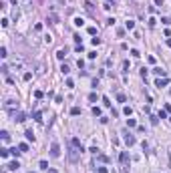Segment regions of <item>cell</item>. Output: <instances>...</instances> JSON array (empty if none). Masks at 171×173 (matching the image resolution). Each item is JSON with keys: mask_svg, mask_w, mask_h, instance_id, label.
<instances>
[{"mask_svg": "<svg viewBox=\"0 0 171 173\" xmlns=\"http://www.w3.org/2000/svg\"><path fill=\"white\" fill-rule=\"evenodd\" d=\"M167 117V111H159V119H165Z\"/></svg>", "mask_w": 171, "mask_h": 173, "instance_id": "obj_33", "label": "cell"}, {"mask_svg": "<svg viewBox=\"0 0 171 173\" xmlns=\"http://www.w3.org/2000/svg\"><path fill=\"white\" fill-rule=\"evenodd\" d=\"M64 57H66V48H60V50L57 53V58H60V60H62Z\"/></svg>", "mask_w": 171, "mask_h": 173, "instance_id": "obj_9", "label": "cell"}, {"mask_svg": "<svg viewBox=\"0 0 171 173\" xmlns=\"http://www.w3.org/2000/svg\"><path fill=\"white\" fill-rule=\"evenodd\" d=\"M165 85H169L167 77H163V79H157V81H155V86H157V89H161V86H165Z\"/></svg>", "mask_w": 171, "mask_h": 173, "instance_id": "obj_4", "label": "cell"}, {"mask_svg": "<svg viewBox=\"0 0 171 173\" xmlns=\"http://www.w3.org/2000/svg\"><path fill=\"white\" fill-rule=\"evenodd\" d=\"M153 75H157V77H165V68H161V66H155V68H153Z\"/></svg>", "mask_w": 171, "mask_h": 173, "instance_id": "obj_5", "label": "cell"}, {"mask_svg": "<svg viewBox=\"0 0 171 173\" xmlns=\"http://www.w3.org/2000/svg\"><path fill=\"white\" fill-rule=\"evenodd\" d=\"M125 26H127V30H133V28H135V22H133V20H127Z\"/></svg>", "mask_w": 171, "mask_h": 173, "instance_id": "obj_12", "label": "cell"}, {"mask_svg": "<svg viewBox=\"0 0 171 173\" xmlns=\"http://www.w3.org/2000/svg\"><path fill=\"white\" fill-rule=\"evenodd\" d=\"M57 16H55V14H50V16H48V22H50V24H57Z\"/></svg>", "mask_w": 171, "mask_h": 173, "instance_id": "obj_17", "label": "cell"}, {"mask_svg": "<svg viewBox=\"0 0 171 173\" xmlns=\"http://www.w3.org/2000/svg\"><path fill=\"white\" fill-rule=\"evenodd\" d=\"M89 34H97V28L95 26H89Z\"/></svg>", "mask_w": 171, "mask_h": 173, "instance_id": "obj_32", "label": "cell"}, {"mask_svg": "<svg viewBox=\"0 0 171 173\" xmlns=\"http://www.w3.org/2000/svg\"><path fill=\"white\" fill-rule=\"evenodd\" d=\"M119 159H121V163H127V161H129V153H127V151H123Z\"/></svg>", "mask_w": 171, "mask_h": 173, "instance_id": "obj_8", "label": "cell"}, {"mask_svg": "<svg viewBox=\"0 0 171 173\" xmlns=\"http://www.w3.org/2000/svg\"><path fill=\"white\" fill-rule=\"evenodd\" d=\"M103 103H105V107H111V101H109V97H103Z\"/></svg>", "mask_w": 171, "mask_h": 173, "instance_id": "obj_28", "label": "cell"}, {"mask_svg": "<svg viewBox=\"0 0 171 173\" xmlns=\"http://www.w3.org/2000/svg\"><path fill=\"white\" fill-rule=\"evenodd\" d=\"M169 159H171V149H169Z\"/></svg>", "mask_w": 171, "mask_h": 173, "instance_id": "obj_39", "label": "cell"}, {"mask_svg": "<svg viewBox=\"0 0 171 173\" xmlns=\"http://www.w3.org/2000/svg\"><path fill=\"white\" fill-rule=\"evenodd\" d=\"M89 101H91V103H95V101H97V95H95V93H91V95H89Z\"/></svg>", "mask_w": 171, "mask_h": 173, "instance_id": "obj_27", "label": "cell"}, {"mask_svg": "<svg viewBox=\"0 0 171 173\" xmlns=\"http://www.w3.org/2000/svg\"><path fill=\"white\" fill-rule=\"evenodd\" d=\"M85 149H81V147H77V145L71 143V147H69V159L73 161V163H77L79 159H81V153H83Z\"/></svg>", "mask_w": 171, "mask_h": 173, "instance_id": "obj_1", "label": "cell"}, {"mask_svg": "<svg viewBox=\"0 0 171 173\" xmlns=\"http://www.w3.org/2000/svg\"><path fill=\"white\" fill-rule=\"evenodd\" d=\"M60 71H62V75H69V66H66V64H62V66H60Z\"/></svg>", "mask_w": 171, "mask_h": 173, "instance_id": "obj_26", "label": "cell"}, {"mask_svg": "<svg viewBox=\"0 0 171 173\" xmlns=\"http://www.w3.org/2000/svg\"><path fill=\"white\" fill-rule=\"evenodd\" d=\"M58 155H60V147H58V143H53V145H50V157L57 159Z\"/></svg>", "mask_w": 171, "mask_h": 173, "instance_id": "obj_3", "label": "cell"}, {"mask_svg": "<svg viewBox=\"0 0 171 173\" xmlns=\"http://www.w3.org/2000/svg\"><path fill=\"white\" fill-rule=\"evenodd\" d=\"M117 101H119V103H125L127 99H125V95H123V93H119V95H117Z\"/></svg>", "mask_w": 171, "mask_h": 173, "instance_id": "obj_15", "label": "cell"}, {"mask_svg": "<svg viewBox=\"0 0 171 173\" xmlns=\"http://www.w3.org/2000/svg\"><path fill=\"white\" fill-rule=\"evenodd\" d=\"M71 115H81V109H79V107H73V109H71Z\"/></svg>", "mask_w": 171, "mask_h": 173, "instance_id": "obj_16", "label": "cell"}, {"mask_svg": "<svg viewBox=\"0 0 171 173\" xmlns=\"http://www.w3.org/2000/svg\"><path fill=\"white\" fill-rule=\"evenodd\" d=\"M24 12H30V0H24Z\"/></svg>", "mask_w": 171, "mask_h": 173, "instance_id": "obj_20", "label": "cell"}, {"mask_svg": "<svg viewBox=\"0 0 171 173\" xmlns=\"http://www.w3.org/2000/svg\"><path fill=\"white\" fill-rule=\"evenodd\" d=\"M18 151H20V153H26V151H28V145H26V143H20V145H18Z\"/></svg>", "mask_w": 171, "mask_h": 173, "instance_id": "obj_11", "label": "cell"}, {"mask_svg": "<svg viewBox=\"0 0 171 173\" xmlns=\"http://www.w3.org/2000/svg\"><path fill=\"white\" fill-rule=\"evenodd\" d=\"M165 111H167V113H171V105H167V107H165Z\"/></svg>", "mask_w": 171, "mask_h": 173, "instance_id": "obj_36", "label": "cell"}, {"mask_svg": "<svg viewBox=\"0 0 171 173\" xmlns=\"http://www.w3.org/2000/svg\"><path fill=\"white\" fill-rule=\"evenodd\" d=\"M0 135H2V141H4V143H6V141H8V139H10V135H8V131H2V133H0Z\"/></svg>", "mask_w": 171, "mask_h": 173, "instance_id": "obj_14", "label": "cell"}, {"mask_svg": "<svg viewBox=\"0 0 171 173\" xmlns=\"http://www.w3.org/2000/svg\"><path fill=\"white\" fill-rule=\"evenodd\" d=\"M4 109L10 113V111H14V109H18V101H14V99H8L6 103H4Z\"/></svg>", "mask_w": 171, "mask_h": 173, "instance_id": "obj_2", "label": "cell"}, {"mask_svg": "<svg viewBox=\"0 0 171 173\" xmlns=\"http://www.w3.org/2000/svg\"><path fill=\"white\" fill-rule=\"evenodd\" d=\"M24 135H26V139H28V141H34V135H32V131H26Z\"/></svg>", "mask_w": 171, "mask_h": 173, "instance_id": "obj_19", "label": "cell"}, {"mask_svg": "<svg viewBox=\"0 0 171 173\" xmlns=\"http://www.w3.org/2000/svg\"><path fill=\"white\" fill-rule=\"evenodd\" d=\"M137 123H135V119H127V127H135Z\"/></svg>", "mask_w": 171, "mask_h": 173, "instance_id": "obj_22", "label": "cell"}, {"mask_svg": "<svg viewBox=\"0 0 171 173\" xmlns=\"http://www.w3.org/2000/svg\"><path fill=\"white\" fill-rule=\"evenodd\" d=\"M155 4L157 6H163V0H155Z\"/></svg>", "mask_w": 171, "mask_h": 173, "instance_id": "obj_35", "label": "cell"}, {"mask_svg": "<svg viewBox=\"0 0 171 173\" xmlns=\"http://www.w3.org/2000/svg\"><path fill=\"white\" fill-rule=\"evenodd\" d=\"M167 46H169V48H171V38H169V40H167Z\"/></svg>", "mask_w": 171, "mask_h": 173, "instance_id": "obj_38", "label": "cell"}, {"mask_svg": "<svg viewBox=\"0 0 171 173\" xmlns=\"http://www.w3.org/2000/svg\"><path fill=\"white\" fill-rule=\"evenodd\" d=\"M125 143L129 145V147H133V145H135V137H133V135H125Z\"/></svg>", "mask_w": 171, "mask_h": 173, "instance_id": "obj_6", "label": "cell"}, {"mask_svg": "<svg viewBox=\"0 0 171 173\" xmlns=\"http://www.w3.org/2000/svg\"><path fill=\"white\" fill-rule=\"evenodd\" d=\"M0 57H2V58H6V57H8V55H6V48H4V46L0 48Z\"/></svg>", "mask_w": 171, "mask_h": 173, "instance_id": "obj_29", "label": "cell"}, {"mask_svg": "<svg viewBox=\"0 0 171 173\" xmlns=\"http://www.w3.org/2000/svg\"><path fill=\"white\" fill-rule=\"evenodd\" d=\"M123 113H125V115L129 117V115H131V113H133V109H131V107H125V109H123Z\"/></svg>", "mask_w": 171, "mask_h": 173, "instance_id": "obj_24", "label": "cell"}, {"mask_svg": "<svg viewBox=\"0 0 171 173\" xmlns=\"http://www.w3.org/2000/svg\"><path fill=\"white\" fill-rule=\"evenodd\" d=\"M34 97L36 99H42V91H34Z\"/></svg>", "mask_w": 171, "mask_h": 173, "instance_id": "obj_30", "label": "cell"}, {"mask_svg": "<svg viewBox=\"0 0 171 173\" xmlns=\"http://www.w3.org/2000/svg\"><path fill=\"white\" fill-rule=\"evenodd\" d=\"M34 121H36V123H40V121H42V113H40V111H36V113H34Z\"/></svg>", "mask_w": 171, "mask_h": 173, "instance_id": "obj_13", "label": "cell"}, {"mask_svg": "<svg viewBox=\"0 0 171 173\" xmlns=\"http://www.w3.org/2000/svg\"><path fill=\"white\" fill-rule=\"evenodd\" d=\"M85 8H87V10H89V12H93V4H91L89 0H87V2H85Z\"/></svg>", "mask_w": 171, "mask_h": 173, "instance_id": "obj_25", "label": "cell"}, {"mask_svg": "<svg viewBox=\"0 0 171 173\" xmlns=\"http://www.w3.org/2000/svg\"><path fill=\"white\" fill-rule=\"evenodd\" d=\"M46 171H48V173H57V171H55V169H46Z\"/></svg>", "mask_w": 171, "mask_h": 173, "instance_id": "obj_37", "label": "cell"}, {"mask_svg": "<svg viewBox=\"0 0 171 173\" xmlns=\"http://www.w3.org/2000/svg\"><path fill=\"white\" fill-rule=\"evenodd\" d=\"M99 173H109V171H107V167H99Z\"/></svg>", "mask_w": 171, "mask_h": 173, "instance_id": "obj_34", "label": "cell"}, {"mask_svg": "<svg viewBox=\"0 0 171 173\" xmlns=\"http://www.w3.org/2000/svg\"><path fill=\"white\" fill-rule=\"evenodd\" d=\"M40 169H48V163L46 161H40Z\"/></svg>", "mask_w": 171, "mask_h": 173, "instance_id": "obj_31", "label": "cell"}, {"mask_svg": "<svg viewBox=\"0 0 171 173\" xmlns=\"http://www.w3.org/2000/svg\"><path fill=\"white\" fill-rule=\"evenodd\" d=\"M6 167H8V169H12V171H14V169H18V167H20V165H18V161H12V163H8V165H6Z\"/></svg>", "mask_w": 171, "mask_h": 173, "instance_id": "obj_10", "label": "cell"}, {"mask_svg": "<svg viewBox=\"0 0 171 173\" xmlns=\"http://www.w3.org/2000/svg\"><path fill=\"white\" fill-rule=\"evenodd\" d=\"M0 157L6 159V157H8V149H0Z\"/></svg>", "mask_w": 171, "mask_h": 173, "instance_id": "obj_23", "label": "cell"}, {"mask_svg": "<svg viewBox=\"0 0 171 173\" xmlns=\"http://www.w3.org/2000/svg\"><path fill=\"white\" fill-rule=\"evenodd\" d=\"M75 24H77V26H83L85 20H83V18H75Z\"/></svg>", "mask_w": 171, "mask_h": 173, "instance_id": "obj_21", "label": "cell"}, {"mask_svg": "<svg viewBox=\"0 0 171 173\" xmlns=\"http://www.w3.org/2000/svg\"><path fill=\"white\" fill-rule=\"evenodd\" d=\"M93 115H95V117H101V109H99V107H93Z\"/></svg>", "mask_w": 171, "mask_h": 173, "instance_id": "obj_18", "label": "cell"}, {"mask_svg": "<svg viewBox=\"0 0 171 173\" xmlns=\"http://www.w3.org/2000/svg\"><path fill=\"white\" fill-rule=\"evenodd\" d=\"M24 119H26V115H24V113H14V121H18V123H22Z\"/></svg>", "mask_w": 171, "mask_h": 173, "instance_id": "obj_7", "label": "cell"}]
</instances>
